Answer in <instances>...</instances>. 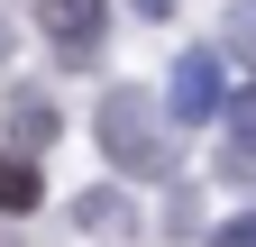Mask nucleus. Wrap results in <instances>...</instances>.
<instances>
[{"instance_id":"obj_1","label":"nucleus","mask_w":256,"mask_h":247,"mask_svg":"<svg viewBox=\"0 0 256 247\" xmlns=\"http://www.w3.org/2000/svg\"><path fill=\"white\" fill-rule=\"evenodd\" d=\"M92 128H101L110 165H119V174H138V183H165V174L183 165V156H174V138H165V110H156L146 92H101Z\"/></svg>"},{"instance_id":"obj_2","label":"nucleus","mask_w":256,"mask_h":247,"mask_svg":"<svg viewBox=\"0 0 256 247\" xmlns=\"http://www.w3.org/2000/svg\"><path fill=\"white\" fill-rule=\"evenodd\" d=\"M174 119H220L229 110V92H220V55L210 46H192L183 64H174V101H165Z\"/></svg>"},{"instance_id":"obj_3","label":"nucleus","mask_w":256,"mask_h":247,"mask_svg":"<svg viewBox=\"0 0 256 247\" xmlns=\"http://www.w3.org/2000/svg\"><path fill=\"white\" fill-rule=\"evenodd\" d=\"M101 10H110V0H37V28L64 55H92V46H101Z\"/></svg>"},{"instance_id":"obj_4","label":"nucleus","mask_w":256,"mask_h":247,"mask_svg":"<svg viewBox=\"0 0 256 247\" xmlns=\"http://www.w3.org/2000/svg\"><path fill=\"white\" fill-rule=\"evenodd\" d=\"M37 202H46V174L10 146V156H0V210H37Z\"/></svg>"},{"instance_id":"obj_5","label":"nucleus","mask_w":256,"mask_h":247,"mask_svg":"<svg viewBox=\"0 0 256 247\" xmlns=\"http://www.w3.org/2000/svg\"><path fill=\"white\" fill-rule=\"evenodd\" d=\"M74 229H101V238H119V229H128V202H119V192H82V202H74Z\"/></svg>"},{"instance_id":"obj_6","label":"nucleus","mask_w":256,"mask_h":247,"mask_svg":"<svg viewBox=\"0 0 256 247\" xmlns=\"http://www.w3.org/2000/svg\"><path fill=\"white\" fill-rule=\"evenodd\" d=\"M46 138H55V110H46V101H28V110H10V146H28V156H37Z\"/></svg>"},{"instance_id":"obj_7","label":"nucleus","mask_w":256,"mask_h":247,"mask_svg":"<svg viewBox=\"0 0 256 247\" xmlns=\"http://www.w3.org/2000/svg\"><path fill=\"white\" fill-rule=\"evenodd\" d=\"M229 46L256 64V0H229Z\"/></svg>"},{"instance_id":"obj_8","label":"nucleus","mask_w":256,"mask_h":247,"mask_svg":"<svg viewBox=\"0 0 256 247\" xmlns=\"http://www.w3.org/2000/svg\"><path fill=\"white\" fill-rule=\"evenodd\" d=\"M229 146H256V82L229 101Z\"/></svg>"},{"instance_id":"obj_9","label":"nucleus","mask_w":256,"mask_h":247,"mask_svg":"<svg viewBox=\"0 0 256 247\" xmlns=\"http://www.w3.org/2000/svg\"><path fill=\"white\" fill-rule=\"evenodd\" d=\"M210 247H256V210H238V220H220V229H210Z\"/></svg>"},{"instance_id":"obj_10","label":"nucleus","mask_w":256,"mask_h":247,"mask_svg":"<svg viewBox=\"0 0 256 247\" xmlns=\"http://www.w3.org/2000/svg\"><path fill=\"white\" fill-rule=\"evenodd\" d=\"M128 10H138V18H174V0H128Z\"/></svg>"}]
</instances>
